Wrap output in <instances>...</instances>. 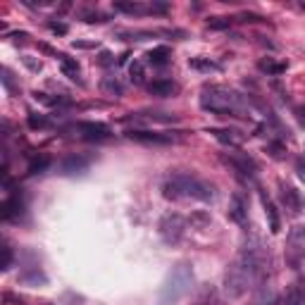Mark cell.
<instances>
[{
	"label": "cell",
	"instance_id": "6da1fadb",
	"mask_svg": "<svg viewBox=\"0 0 305 305\" xmlns=\"http://www.w3.org/2000/svg\"><path fill=\"white\" fill-rule=\"evenodd\" d=\"M269 272V251L260 243V239H251L239 253V258L227 269L224 284L229 296H241L248 289H258Z\"/></svg>",
	"mask_w": 305,
	"mask_h": 305
},
{
	"label": "cell",
	"instance_id": "7a4b0ae2",
	"mask_svg": "<svg viewBox=\"0 0 305 305\" xmlns=\"http://www.w3.org/2000/svg\"><path fill=\"white\" fill-rule=\"evenodd\" d=\"M248 105H251L248 98H243L239 91L222 86L205 88L200 95V108L212 112V115H219V117H243Z\"/></svg>",
	"mask_w": 305,
	"mask_h": 305
},
{
	"label": "cell",
	"instance_id": "3957f363",
	"mask_svg": "<svg viewBox=\"0 0 305 305\" xmlns=\"http://www.w3.org/2000/svg\"><path fill=\"white\" fill-rule=\"evenodd\" d=\"M162 196L167 200H212V186L193 174H172L162 184Z\"/></svg>",
	"mask_w": 305,
	"mask_h": 305
},
{
	"label": "cell",
	"instance_id": "277c9868",
	"mask_svg": "<svg viewBox=\"0 0 305 305\" xmlns=\"http://www.w3.org/2000/svg\"><path fill=\"white\" fill-rule=\"evenodd\" d=\"M191 282H193L191 267L188 265H177L172 272H170V277H167V282H164L162 291H160V298H162L164 303H170V300H179L181 296H186L188 291H191Z\"/></svg>",
	"mask_w": 305,
	"mask_h": 305
},
{
	"label": "cell",
	"instance_id": "5b68a950",
	"mask_svg": "<svg viewBox=\"0 0 305 305\" xmlns=\"http://www.w3.org/2000/svg\"><path fill=\"white\" fill-rule=\"evenodd\" d=\"M184 231H186V222L179 215H164L160 219V236H162L167 243H179L184 239Z\"/></svg>",
	"mask_w": 305,
	"mask_h": 305
},
{
	"label": "cell",
	"instance_id": "8992f818",
	"mask_svg": "<svg viewBox=\"0 0 305 305\" xmlns=\"http://www.w3.org/2000/svg\"><path fill=\"white\" fill-rule=\"evenodd\" d=\"M303 258H305V227H296L291 229L289 239H286V260L293 267H298Z\"/></svg>",
	"mask_w": 305,
	"mask_h": 305
},
{
	"label": "cell",
	"instance_id": "52a82bcc",
	"mask_svg": "<svg viewBox=\"0 0 305 305\" xmlns=\"http://www.w3.org/2000/svg\"><path fill=\"white\" fill-rule=\"evenodd\" d=\"M126 139L139 143H174L177 136L172 133H160V131H146V129H129L126 131Z\"/></svg>",
	"mask_w": 305,
	"mask_h": 305
},
{
	"label": "cell",
	"instance_id": "ba28073f",
	"mask_svg": "<svg viewBox=\"0 0 305 305\" xmlns=\"http://www.w3.org/2000/svg\"><path fill=\"white\" fill-rule=\"evenodd\" d=\"M227 215H229L231 222L239 224V227H246V222H248V205H246V200H243L241 193H231Z\"/></svg>",
	"mask_w": 305,
	"mask_h": 305
},
{
	"label": "cell",
	"instance_id": "9c48e42d",
	"mask_svg": "<svg viewBox=\"0 0 305 305\" xmlns=\"http://www.w3.org/2000/svg\"><path fill=\"white\" fill-rule=\"evenodd\" d=\"M77 131L88 141H105L110 136V126L100 124V122H79Z\"/></svg>",
	"mask_w": 305,
	"mask_h": 305
},
{
	"label": "cell",
	"instance_id": "30bf717a",
	"mask_svg": "<svg viewBox=\"0 0 305 305\" xmlns=\"http://www.w3.org/2000/svg\"><path fill=\"white\" fill-rule=\"evenodd\" d=\"M260 203H262V208H265L267 222H269V231H272V234H279V231H282V219H279V212H277V208H274L272 200L267 198L265 191H260Z\"/></svg>",
	"mask_w": 305,
	"mask_h": 305
},
{
	"label": "cell",
	"instance_id": "8fae6325",
	"mask_svg": "<svg viewBox=\"0 0 305 305\" xmlns=\"http://www.w3.org/2000/svg\"><path fill=\"white\" fill-rule=\"evenodd\" d=\"M210 133L217 139L219 143H224V146H231V148H239L243 143V136L234 129H210Z\"/></svg>",
	"mask_w": 305,
	"mask_h": 305
},
{
	"label": "cell",
	"instance_id": "7c38bea8",
	"mask_svg": "<svg viewBox=\"0 0 305 305\" xmlns=\"http://www.w3.org/2000/svg\"><path fill=\"white\" fill-rule=\"evenodd\" d=\"M150 95L155 98H170V95L177 93V84L174 81H167V79H155L153 84H148Z\"/></svg>",
	"mask_w": 305,
	"mask_h": 305
},
{
	"label": "cell",
	"instance_id": "4fadbf2b",
	"mask_svg": "<svg viewBox=\"0 0 305 305\" xmlns=\"http://www.w3.org/2000/svg\"><path fill=\"white\" fill-rule=\"evenodd\" d=\"M282 203L286 205V210H291L293 215H298L300 208H303V200H300V196H298L296 188H293V186H284V184H282Z\"/></svg>",
	"mask_w": 305,
	"mask_h": 305
},
{
	"label": "cell",
	"instance_id": "5bb4252c",
	"mask_svg": "<svg viewBox=\"0 0 305 305\" xmlns=\"http://www.w3.org/2000/svg\"><path fill=\"white\" fill-rule=\"evenodd\" d=\"M227 162L234 167L236 172H241V174H246V177H253L255 174V162H253L248 155H231V157H227Z\"/></svg>",
	"mask_w": 305,
	"mask_h": 305
},
{
	"label": "cell",
	"instance_id": "9a60e30c",
	"mask_svg": "<svg viewBox=\"0 0 305 305\" xmlns=\"http://www.w3.org/2000/svg\"><path fill=\"white\" fill-rule=\"evenodd\" d=\"M282 305H305V282L291 284V289L286 291V296H284Z\"/></svg>",
	"mask_w": 305,
	"mask_h": 305
},
{
	"label": "cell",
	"instance_id": "2e32d148",
	"mask_svg": "<svg viewBox=\"0 0 305 305\" xmlns=\"http://www.w3.org/2000/svg\"><path fill=\"white\" fill-rule=\"evenodd\" d=\"M146 60H148L150 64H155V67H164V64L170 62V48H167V46L153 48V50L146 53Z\"/></svg>",
	"mask_w": 305,
	"mask_h": 305
},
{
	"label": "cell",
	"instance_id": "e0dca14e",
	"mask_svg": "<svg viewBox=\"0 0 305 305\" xmlns=\"http://www.w3.org/2000/svg\"><path fill=\"white\" fill-rule=\"evenodd\" d=\"M57 60H60V67H62L64 77H70V79H74V81H77L79 74H81L77 60H74V57H70V55H57Z\"/></svg>",
	"mask_w": 305,
	"mask_h": 305
},
{
	"label": "cell",
	"instance_id": "ac0fdd59",
	"mask_svg": "<svg viewBox=\"0 0 305 305\" xmlns=\"http://www.w3.org/2000/svg\"><path fill=\"white\" fill-rule=\"evenodd\" d=\"M115 10H117V12H126V15H143V12H150V8H146L141 3H115Z\"/></svg>",
	"mask_w": 305,
	"mask_h": 305
},
{
	"label": "cell",
	"instance_id": "d6986e66",
	"mask_svg": "<svg viewBox=\"0 0 305 305\" xmlns=\"http://www.w3.org/2000/svg\"><path fill=\"white\" fill-rule=\"evenodd\" d=\"M258 70L265 72V74H282V72H286V64L274 62L272 57H267V60H260L258 62Z\"/></svg>",
	"mask_w": 305,
	"mask_h": 305
},
{
	"label": "cell",
	"instance_id": "ffe728a7",
	"mask_svg": "<svg viewBox=\"0 0 305 305\" xmlns=\"http://www.w3.org/2000/svg\"><path fill=\"white\" fill-rule=\"evenodd\" d=\"M88 167V160L86 157H77V155H72L67 157L62 162V170L64 172H79V170H86Z\"/></svg>",
	"mask_w": 305,
	"mask_h": 305
},
{
	"label": "cell",
	"instance_id": "44dd1931",
	"mask_svg": "<svg viewBox=\"0 0 305 305\" xmlns=\"http://www.w3.org/2000/svg\"><path fill=\"white\" fill-rule=\"evenodd\" d=\"M19 210H22V203H19L17 198H8V200L3 203V219H12Z\"/></svg>",
	"mask_w": 305,
	"mask_h": 305
},
{
	"label": "cell",
	"instance_id": "7402d4cb",
	"mask_svg": "<svg viewBox=\"0 0 305 305\" xmlns=\"http://www.w3.org/2000/svg\"><path fill=\"white\" fill-rule=\"evenodd\" d=\"M129 77H131L133 84H143L146 81V72H143L141 62H131L129 64Z\"/></svg>",
	"mask_w": 305,
	"mask_h": 305
},
{
	"label": "cell",
	"instance_id": "603a6c76",
	"mask_svg": "<svg viewBox=\"0 0 305 305\" xmlns=\"http://www.w3.org/2000/svg\"><path fill=\"white\" fill-rule=\"evenodd\" d=\"M188 64H191L193 70H203V72H215V70H219L217 62H210V60H200V57H193V60H188Z\"/></svg>",
	"mask_w": 305,
	"mask_h": 305
},
{
	"label": "cell",
	"instance_id": "cb8c5ba5",
	"mask_svg": "<svg viewBox=\"0 0 305 305\" xmlns=\"http://www.w3.org/2000/svg\"><path fill=\"white\" fill-rule=\"evenodd\" d=\"M208 26H210L212 31H224V29L231 26V19H227V17H210V19H208Z\"/></svg>",
	"mask_w": 305,
	"mask_h": 305
},
{
	"label": "cell",
	"instance_id": "d4e9b609",
	"mask_svg": "<svg viewBox=\"0 0 305 305\" xmlns=\"http://www.w3.org/2000/svg\"><path fill=\"white\" fill-rule=\"evenodd\" d=\"M103 91H105V93H117V95H122V93H124V86L119 84L117 79L108 77L105 81H103Z\"/></svg>",
	"mask_w": 305,
	"mask_h": 305
},
{
	"label": "cell",
	"instance_id": "484cf974",
	"mask_svg": "<svg viewBox=\"0 0 305 305\" xmlns=\"http://www.w3.org/2000/svg\"><path fill=\"white\" fill-rule=\"evenodd\" d=\"M26 122H29V126H31V129H43V126H48V119L43 117V115H36V112H31Z\"/></svg>",
	"mask_w": 305,
	"mask_h": 305
},
{
	"label": "cell",
	"instance_id": "4316f807",
	"mask_svg": "<svg viewBox=\"0 0 305 305\" xmlns=\"http://www.w3.org/2000/svg\"><path fill=\"white\" fill-rule=\"evenodd\" d=\"M46 167H48V157H41V160L31 162V167H29V172L36 174V172H41V170H46Z\"/></svg>",
	"mask_w": 305,
	"mask_h": 305
},
{
	"label": "cell",
	"instance_id": "83f0119b",
	"mask_svg": "<svg viewBox=\"0 0 305 305\" xmlns=\"http://www.w3.org/2000/svg\"><path fill=\"white\" fill-rule=\"evenodd\" d=\"M5 251V260H3V269H8L10 265H12V251L10 248H3Z\"/></svg>",
	"mask_w": 305,
	"mask_h": 305
},
{
	"label": "cell",
	"instance_id": "f1b7e54d",
	"mask_svg": "<svg viewBox=\"0 0 305 305\" xmlns=\"http://www.w3.org/2000/svg\"><path fill=\"white\" fill-rule=\"evenodd\" d=\"M265 17H260V15H241V22H262Z\"/></svg>",
	"mask_w": 305,
	"mask_h": 305
},
{
	"label": "cell",
	"instance_id": "f546056e",
	"mask_svg": "<svg viewBox=\"0 0 305 305\" xmlns=\"http://www.w3.org/2000/svg\"><path fill=\"white\" fill-rule=\"evenodd\" d=\"M50 29H53V31H57V33H67V26H64V24H55V22H50Z\"/></svg>",
	"mask_w": 305,
	"mask_h": 305
},
{
	"label": "cell",
	"instance_id": "4dcf8cb0",
	"mask_svg": "<svg viewBox=\"0 0 305 305\" xmlns=\"http://www.w3.org/2000/svg\"><path fill=\"white\" fill-rule=\"evenodd\" d=\"M100 62H103V64H110V62H112V60H110V53H103V55H100Z\"/></svg>",
	"mask_w": 305,
	"mask_h": 305
},
{
	"label": "cell",
	"instance_id": "1f68e13d",
	"mask_svg": "<svg viewBox=\"0 0 305 305\" xmlns=\"http://www.w3.org/2000/svg\"><path fill=\"white\" fill-rule=\"evenodd\" d=\"M298 174H300V179H305V164L298 162Z\"/></svg>",
	"mask_w": 305,
	"mask_h": 305
}]
</instances>
